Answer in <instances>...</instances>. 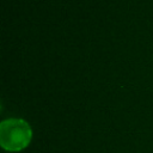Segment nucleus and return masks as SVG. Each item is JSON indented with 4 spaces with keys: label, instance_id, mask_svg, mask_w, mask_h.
Listing matches in <instances>:
<instances>
[{
    "label": "nucleus",
    "instance_id": "f257e3e1",
    "mask_svg": "<svg viewBox=\"0 0 153 153\" xmlns=\"http://www.w3.org/2000/svg\"><path fill=\"white\" fill-rule=\"evenodd\" d=\"M32 139L31 126L23 118H7L0 123V146L7 152L25 149Z\"/></svg>",
    "mask_w": 153,
    "mask_h": 153
}]
</instances>
